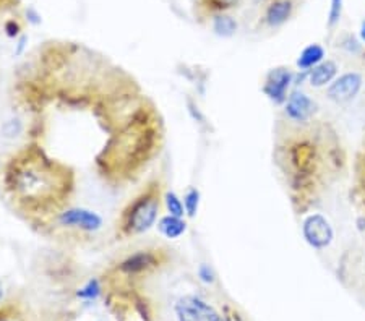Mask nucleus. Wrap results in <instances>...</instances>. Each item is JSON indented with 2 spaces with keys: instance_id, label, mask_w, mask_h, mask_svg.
Segmentation results:
<instances>
[{
  "instance_id": "4468645a",
  "label": "nucleus",
  "mask_w": 365,
  "mask_h": 321,
  "mask_svg": "<svg viewBox=\"0 0 365 321\" xmlns=\"http://www.w3.org/2000/svg\"><path fill=\"white\" fill-rule=\"evenodd\" d=\"M211 26L214 34L219 38H233L237 33V28H239L236 19H233V16L228 14L214 15Z\"/></svg>"
},
{
  "instance_id": "a211bd4d",
  "label": "nucleus",
  "mask_w": 365,
  "mask_h": 321,
  "mask_svg": "<svg viewBox=\"0 0 365 321\" xmlns=\"http://www.w3.org/2000/svg\"><path fill=\"white\" fill-rule=\"evenodd\" d=\"M341 16H343V0H332L328 11V26L333 28L338 25Z\"/></svg>"
},
{
  "instance_id": "dca6fc26",
  "label": "nucleus",
  "mask_w": 365,
  "mask_h": 321,
  "mask_svg": "<svg viewBox=\"0 0 365 321\" xmlns=\"http://www.w3.org/2000/svg\"><path fill=\"white\" fill-rule=\"evenodd\" d=\"M200 190L195 189V186H190V189L185 191L184 194V206H185V214L189 216V218H195L196 213H199V208H200Z\"/></svg>"
},
{
  "instance_id": "cd10ccee",
  "label": "nucleus",
  "mask_w": 365,
  "mask_h": 321,
  "mask_svg": "<svg viewBox=\"0 0 365 321\" xmlns=\"http://www.w3.org/2000/svg\"><path fill=\"white\" fill-rule=\"evenodd\" d=\"M2 297H4V288L2 284H0V300H2Z\"/></svg>"
},
{
  "instance_id": "aec40b11",
  "label": "nucleus",
  "mask_w": 365,
  "mask_h": 321,
  "mask_svg": "<svg viewBox=\"0 0 365 321\" xmlns=\"http://www.w3.org/2000/svg\"><path fill=\"white\" fill-rule=\"evenodd\" d=\"M341 48H343L346 52L349 54H361L362 46L354 36H346L343 41H341Z\"/></svg>"
},
{
  "instance_id": "2eb2a0df",
  "label": "nucleus",
  "mask_w": 365,
  "mask_h": 321,
  "mask_svg": "<svg viewBox=\"0 0 365 321\" xmlns=\"http://www.w3.org/2000/svg\"><path fill=\"white\" fill-rule=\"evenodd\" d=\"M162 201H164L166 211L171 216H177V218H184L185 214V206H184V200L179 196L176 191L167 190L164 195H162Z\"/></svg>"
},
{
  "instance_id": "6ab92c4d",
  "label": "nucleus",
  "mask_w": 365,
  "mask_h": 321,
  "mask_svg": "<svg viewBox=\"0 0 365 321\" xmlns=\"http://www.w3.org/2000/svg\"><path fill=\"white\" fill-rule=\"evenodd\" d=\"M196 274H199V279L203 284H213L216 281V274H214L213 268L210 265H206V263H201L199 270H196Z\"/></svg>"
},
{
  "instance_id": "0eeeda50",
  "label": "nucleus",
  "mask_w": 365,
  "mask_h": 321,
  "mask_svg": "<svg viewBox=\"0 0 365 321\" xmlns=\"http://www.w3.org/2000/svg\"><path fill=\"white\" fill-rule=\"evenodd\" d=\"M291 86H294V73L286 67H276L271 68L266 75L262 90L271 102L284 104Z\"/></svg>"
},
{
  "instance_id": "f03ea898",
  "label": "nucleus",
  "mask_w": 365,
  "mask_h": 321,
  "mask_svg": "<svg viewBox=\"0 0 365 321\" xmlns=\"http://www.w3.org/2000/svg\"><path fill=\"white\" fill-rule=\"evenodd\" d=\"M161 190L158 184H149L140 195L127 204L120 218V236L135 237L152 231L158 223L161 209Z\"/></svg>"
},
{
  "instance_id": "423d86ee",
  "label": "nucleus",
  "mask_w": 365,
  "mask_h": 321,
  "mask_svg": "<svg viewBox=\"0 0 365 321\" xmlns=\"http://www.w3.org/2000/svg\"><path fill=\"white\" fill-rule=\"evenodd\" d=\"M364 80L357 72H347L336 77L327 88V96L336 104H346L356 99L362 90Z\"/></svg>"
},
{
  "instance_id": "b1692460",
  "label": "nucleus",
  "mask_w": 365,
  "mask_h": 321,
  "mask_svg": "<svg viewBox=\"0 0 365 321\" xmlns=\"http://www.w3.org/2000/svg\"><path fill=\"white\" fill-rule=\"evenodd\" d=\"M26 20L30 21L31 25H34V26L39 25V23L43 21V20H41V15H39V11H38L36 9H34V7H30V9L26 10Z\"/></svg>"
},
{
  "instance_id": "412c9836",
  "label": "nucleus",
  "mask_w": 365,
  "mask_h": 321,
  "mask_svg": "<svg viewBox=\"0 0 365 321\" xmlns=\"http://www.w3.org/2000/svg\"><path fill=\"white\" fill-rule=\"evenodd\" d=\"M21 130H23V125L20 120H9L5 122V125L2 127V132L5 137H16Z\"/></svg>"
},
{
  "instance_id": "ddd939ff",
  "label": "nucleus",
  "mask_w": 365,
  "mask_h": 321,
  "mask_svg": "<svg viewBox=\"0 0 365 321\" xmlns=\"http://www.w3.org/2000/svg\"><path fill=\"white\" fill-rule=\"evenodd\" d=\"M159 232L169 241H176V238L182 237L187 232V223L184 218H177V216L166 214L158 221Z\"/></svg>"
},
{
  "instance_id": "6e6552de",
  "label": "nucleus",
  "mask_w": 365,
  "mask_h": 321,
  "mask_svg": "<svg viewBox=\"0 0 365 321\" xmlns=\"http://www.w3.org/2000/svg\"><path fill=\"white\" fill-rule=\"evenodd\" d=\"M317 110V104L309 95H305L300 90H292L284 102V114L289 120L297 122V124H304L309 122L314 117Z\"/></svg>"
},
{
  "instance_id": "a878e982",
  "label": "nucleus",
  "mask_w": 365,
  "mask_h": 321,
  "mask_svg": "<svg viewBox=\"0 0 365 321\" xmlns=\"http://www.w3.org/2000/svg\"><path fill=\"white\" fill-rule=\"evenodd\" d=\"M0 321H21V320L10 310H0Z\"/></svg>"
},
{
  "instance_id": "f3484780",
  "label": "nucleus",
  "mask_w": 365,
  "mask_h": 321,
  "mask_svg": "<svg viewBox=\"0 0 365 321\" xmlns=\"http://www.w3.org/2000/svg\"><path fill=\"white\" fill-rule=\"evenodd\" d=\"M101 290H102L101 283L97 281V279H90V281L86 283L83 288H81L77 292V295H78V299H81V300L95 302L97 297L101 295Z\"/></svg>"
},
{
  "instance_id": "4be33fe9",
  "label": "nucleus",
  "mask_w": 365,
  "mask_h": 321,
  "mask_svg": "<svg viewBox=\"0 0 365 321\" xmlns=\"http://www.w3.org/2000/svg\"><path fill=\"white\" fill-rule=\"evenodd\" d=\"M20 31H21V28L15 20H10L5 23V34H7L9 38H11V39L20 38Z\"/></svg>"
},
{
  "instance_id": "5701e85b",
  "label": "nucleus",
  "mask_w": 365,
  "mask_h": 321,
  "mask_svg": "<svg viewBox=\"0 0 365 321\" xmlns=\"http://www.w3.org/2000/svg\"><path fill=\"white\" fill-rule=\"evenodd\" d=\"M213 7H216L218 10H226V9H233L236 5L240 4V0H210Z\"/></svg>"
},
{
  "instance_id": "f8f14e48",
  "label": "nucleus",
  "mask_w": 365,
  "mask_h": 321,
  "mask_svg": "<svg viewBox=\"0 0 365 321\" xmlns=\"http://www.w3.org/2000/svg\"><path fill=\"white\" fill-rule=\"evenodd\" d=\"M324 60V49L320 44H309L307 48L302 49L299 54L297 62L295 65L300 70V72H310L312 68L317 67L318 63Z\"/></svg>"
},
{
  "instance_id": "1a4fd4ad",
  "label": "nucleus",
  "mask_w": 365,
  "mask_h": 321,
  "mask_svg": "<svg viewBox=\"0 0 365 321\" xmlns=\"http://www.w3.org/2000/svg\"><path fill=\"white\" fill-rule=\"evenodd\" d=\"M158 253L156 250H138L137 253L130 256L120 263L119 270L120 273L127 274V276H137V274L147 273L153 268L158 266Z\"/></svg>"
},
{
  "instance_id": "39448f33",
  "label": "nucleus",
  "mask_w": 365,
  "mask_h": 321,
  "mask_svg": "<svg viewBox=\"0 0 365 321\" xmlns=\"http://www.w3.org/2000/svg\"><path fill=\"white\" fill-rule=\"evenodd\" d=\"M57 223L67 229H77L81 232H97L102 227V216L88 208H67L57 216Z\"/></svg>"
},
{
  "instance_id": "9d476101",
  "label": "nucleus",
  "mask_w": 365,
  "mask_h": 321,
  "mask_svg": "<svg viewBox=\"0 0 365 321\" xmlns=\"http://www.w3.org/2000/svg\"><path fill=\"white\" fill-rule=\"evenodd\" d=\"M294 5L291 0H273L265 11V23L270 28L282 26L292 16Z\"/></svg>"
},
{
  "instance_id": "bb28decb",
  "label": "nucleus",
  "mask_w": 365,
  "mask_h": 321,
  "mask_svg": "<svg viewBox=\"0 0 365 321\" xmlns=\"http://www.w3.org/2000/svg\"><path fill=\"white\" fill-rule=\"evenodd\" d=\"M359 36H361V39L365 43V20L361 23V31H359Z\"/></svg>"
},
{
  "instance_id": "f257e3e1",
  "label": "nucleus",
  "mask_w": 365,
  "mask_h": 321,
  "mask_svg": "<svg viewBox=\"0 0 365 321\" xmlns=\"http://www.w3.org/2000/svg\"><path fill=\"white\" fill-rule=\"evenodd\" d=\"M4 185L16 206L38 213L60 206L73 189V180L65 166L30 148L9 162Z\"/></svg>"
},
{
  "instance_id": "393cba45",
  "label": "nucleus",
  "mask_w": 365,
  "mask_h": 321,
  "mask_svg": "<svg viewBox=\"0 0 365 321\" xmlns=\"http://www.w3.org/2000/svg\"><path fill=\"white\" fill-rule=\"evenodd\" d=\"M26 43H28V38L26 36H20L18 39H16V48H15V54L20 56L25 52V48H26Z\"/></svg>"
},
{
  "instance_id": "20e7f679",
  "label": "nucleus",
  "mask_w": 365,
  "mask_h": 321,
  "mask_svg": "<svg viewBox=\"0 0 365 321\" xmlns=\"http://www.w3.org/2000/svg\"><path fill=\"white\" fill-rule=\"evenodd\" d=\"M302 236L312 248L324 250L332 245L334 231L327 216H323L322 213H314L304 219Z\"/></svg>"
},
{
  "instance_id": "7ed1b4c3",
  "label": "nucleus",
  "mask_w": 365,
  "mask_h": 321,
  "mask_svg": "<svg viewBox=\"0 0 365 321\" xmlns=\"http://www.w3.org/2000/svg\"><path fill=\"white\" fill-rule=\"evenodd\" d=\"M177 321H224L216 308L199 295H184L176 303Z\"/></svg>"
},
{
  "instance_id": "9b49d317",
  "label": "nucleus",
  "mask_w": 365,
  "mask_h": 321,
  "mask_svg": "<svg viewBox=\"0 0 365 321\" xmlns=\"http://www.w3.org/2000/svg\"><path fill=\"white\" fill-rule=\"evenodd\" d=\"M338 75V65L334 60H323L314 67L307 75V81L312 88H323L328 86Z\"/></svg>"
}]
</instances>
